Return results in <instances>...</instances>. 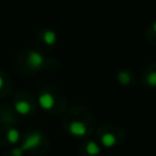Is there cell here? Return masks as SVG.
Segmentation results:
<instances>
[{"label":"cell","mask_w":156,"mask_h":156,"mask_svg":"<svg viewBox=\"0 0 156 156\" xmlns=\"http://www.w3.org/2000/svg\"><path fill=\"white\" fill-rule=\"evenodd\" d=\"M117 80H118L121 84L127 85V84H129V82H130V74H129L127 71H119L118 74H117Z\"/></svg>","instance_id":"30bf717a"},{"label":"cell","mask_w":156,"mask_h":156,"mask_svg":"<svg viewBox=\"0 0 156 156\" xmlns=\"http://www.w3.org/2000/svg\"><path fill=\"white\" fill-rule=\"evenodd\" d=\"M13 107H15V111H16L17 113L22 115V116L28 115V113L30 112V110H32L30 104H29L28 101H26V100H17V101L15 102Z\"/></svg>","instance_id":"5b68a950"},{"label":"cell","mask_w":156,"mask_h":156,"mask_svg":"<svg viewBox=\"0 0 156 156\" xmlns=\"http://www.w3.org/2000/svg\"><path fill=\"white\" fill-rule=\"evenodd\" d=\"M68 133L73 136L82 138L88 134V127L82 121H72L68 126Z\"/></svg>","instance_id":"7a4b0ae2"},{"label":"cell","mask_w":156,"mask_h":156,"mask_svg":"<svg viewBox=\"0 0 156 156\" xmlns=\"http://www.w3.org/2000/svg\"><path fill=\"white\" fill-rule=\"evenodd\" d=\"M43 40H44V43L46 45H54L56 43V40H57V35H56V33L54 30L46 29L44 32V34H43Z\"/></svg>","instance_id":"ba28073f"},{"label":"cell","mask_w":156,"mask_h":156,"mask_svg":"<svg viewBox=\"0 0 156 156\" xmlns=\"http://www.w3.org/2000/svg\"><path fill=\"white\" fill-rule=\"evenodd\" d=\"M6 139L11 144H17L20 140V132L16 128H10L6 133Z\"/></svg>","instance_id":"9c48e42d"},{"label":"cell","mask_w":156,"mask_h":156,"mask_svg":"<svg viewBox=\"0 0 156 156\" xmlns=\"http://www.w3.org/2000/svg\"><path fill=\"white\" fill-rule=\"evenodd\" d=\"M85 151H87V154L90 155V156H98V155H100L101 149H100V145H99V144H96L95 141L90 140V141H88L87 145H85Z\"/></svg>","instance_id":"52a82bcc"},{"label":"cell","mask_w":156,"mask_h":156,"mask_svg":"<svg viewBox=\"0 0 156 156\" xmlns=\"http://www.w3.org/2000/svg\"><path fill=\"white\" fill-rule=\"evenodd\" d=\"M146 80H147V83H149L151 87H155V85H156V73H155L154 71L150 72L149 76H147V78H146Z\"/></svg>","instance_id":"8fae6325"},{"label":"cell","mask_w":156,"mask_h":156,"mask_svg":"<svg viewBox=\"0 0 156 156\" xmlns=\"http://www.w3.org/2000/svg\"><path fill=\"white\" fill-rule=\"evenodd\" d=\"M41 140H43L41 134L38 133V132H33V133H30V134L24 139V141L22 143L21 149H22L23 151L34 150V149H37V147L41 144Z\"/></svg>","instance_id":"6da1fadb"},{"label":"cell","mask_w":156,"mask_h":156,"mask_svg":"<svg viewBox=\"0 0 156 156\" xmlns=\"http://www.w3.org/2000/svg\"><path fill=\"white\" fill-rule=\"evenodd\" d=\"M38 104L44 111H49L55 106V98L49 91H41L38 96Z\"/></svg>","instance_id":"3957f363"},{"label":"cell","mask_w":156,"mask_h":156,"mask_svg":"<svg viewBox=\"0 0 156 156\" xmlns=\"http://www.w3.org/2000/svg\"><path fill=\"white\" fill-rule=\"evenodd\" d=\"M100 143H101L102 146L110 149V147H113V146L117 144V139H116L115 134L106 132V133H104V134L101 135V138H100Z\"/></svg>","instance_id":"8992f818"},{"label":"cell","mask_w":156,"mask_h":156,"mask_svg":"<svg viewBox=\"0 0 156 156\" xmlns=\"http://www.w3.org/2000/svg\"><path fill=\"white\" fill-rule=\"evenodd\" d=\"M2 85H4V78L0 76V89L2 88Z\"/></svg>","instance_id":"4fadbf2b"},{"label":"cell","mask_w":156,"mask_h":156,"mask_svg":"<svg viewBox=\"0 0 156 156\" xmlns=\"http://www.w3.org/2000/svg\"><path fill=\"white\" fill-rule=\"evenodd\" d=\"M27 62H28V65H29L33 69H39V68H41V66L44 65L45 58H44V56H43L40 52H38V51H30L29 55H28Z\"/></svg>","instance_id":"277c9868"},{"label":"cell","mask_w":156,"mask_h":156,"mask_svg":"<svg viewBox=\"0 0 156 156\" xmlns=\"http://www.w3.org/2000/svg\"><path fill=\"white\" fill-rule=\"evenodd\" d=\"M23 150L21 149V147H15L12 151H11V154H12V156H22L23 155Z\"/></svg>","instance_id":"7c38bea8"}]
</instances>
